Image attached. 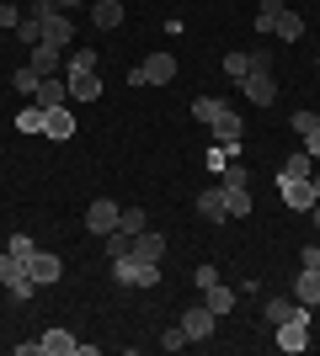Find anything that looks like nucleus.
Masks as SVG:
<instances>
[{"label":"nucleus","mask_w":320,"mask_h":356,"mask_svg":"<svg viewBox=\"0 0 320 356\" xmlns=\"http://www.w3.org/2000/svg\"><path fill=\"white\" fill-rule=\"evenodd\" d=\"M112 277L123 287H155L160 282V261H139V255H118L112 261Z\"/></svg>","instance_id":"f257e3e1"},{"label":"nucleus","mask_w":320,"mask_h":356,"mask_svg":"<svg viewBox=\"0 0 320 356\" xmlns=\"http://www.w3.org/2000/svg\"><path fill=\"white\" fill-rule=\"evenodd\" d=\"M43 43L59 48V54H70V43H75V22H70L54 0H43Z\"/></svg>","instance_id":"f03ea898"},{"label":"nucleus","mask_w":320,"mask_h":356,"mask_svg":"<svg viewBox=\"0 0 320 356\" xmlns=\"http://www.w3.org/2000/svg\"><path fill=\"white\" fill-rule=\"evenodd\" d=\"M0 287H6L11 298H32V287H38V282H32V271H27L22 255H11V250L0 255Z\"/></svg>","instance_id":"7ed1b4c3"},{"label":"nucleus","mask_w":320,"mask_h":356,"mask_svg":"<svg viewBox=\"0 0 320 356\" xmlns=\"http://www.w3.org/2000/svg\"><path fill=\"white\" fill-rule=\"evenodd\" d=\"M118 202H112V197H96V202H91V208H86V229H91V234H112V229H118Z\"/></svg>","instance_id":"20e7f679"},{"label":"nucleus","mask_w":320,"mask_h":356,"mask_svg":"<svg viewBox=\"0 0 320 356\" xmlns=\"http://www.w3.org/2000/svg\"><path fill=\"white\" fill-rule=\"evenodd\" d=\"M213 325H219V314L208 309V303H192V309L182 314V330H187V341H208Z\"/></svg>","instance_id":"39448f33"},{"label":"nucleus","mask_w":320,"mask_h":356,"mask_svg":"<svg viewBox=\"0 0 320 356\" xmlns=\"http://www.w3.org/2000/svg\"><path fill=\"white\" fill-rule=\"evenodd\" d=\"M277 192H283V202H289L294 213H310L315 208V181L299 176V181H277Z\"/></svg>","instance_id":"423d86ee"},{"label":"nucleus","mask_w":320,"mask_h":356,"mask_svg":"<svg viewBox=\"0 0 320 356\" xmlns=\"http://www.w3.org/2000/svg\"><path fill=\"white\" fill-rule=\"evenodd\" d=\"M245 102L251 106H273L277 102V80H273V70H261V74H245Z\"/></svg>","instance_id":"0eeeda50"},{"label":"nucleus","mask_w":320,"mask_h":356,"mask_svg":"<svg viewBox=\"0 0 320 356\" xmlns=\"http://www.w3.org/2000/svg\"><path fill=\"white\" fill-rule=\"evenodd\" d=\"M27 271H32V282H38V287H54L64 277V261H59V255H48V250H32Z\"/></svg>","instance_id":"6e6552de"},{"label":"nucleus","mask_w":320,"mask_h":356,"mask_svg":"<svg viewBox=\"0 0 320 356\" xmlns=\"http://www.w3.org/2000/svg\"><path fill=\"white\" fill-rule=\"evenodd\" d=\"M32 102L43 106H70V80H54V74H43V80H38V90H32Z\"/></svg>","instance_id":"1a4fd4ad"},{"label":"nucleus","mask_w":320,"mask_h":356,"mask_svg":"<svg viewBox=\"0 0 320 356\" xmlns=\"http://www.w3.org/2000/svg\"><path fill=\"white\" fill-rule=\"evenodd\" d=\"M139 74H144V86H171L176 80V59L171 54H150V59L139 64Z\"/></svg>","instance_id":"9d476101"},{"label":"nucleus","mask_w":320,"mask_h":356,"mask_svg":"<svg viewBox=\"0 0 320 356\" xmlns=\"http://www.w3.org/2000/svg\"><path fill=\"white\" fill-rule=\"evenodd\" d=\"M80 341L70 330H43V341H38V356H75Z\"/></svg>","instance_id":"9b49d317"},{"label":"nucleus","mask_w":320,"mask_h":356,"mask_svg":"<svg viewBox=\"0 0 320 356\" xmlns=\"http://www.w3.org/2000/svg\"><path fill=\"white\" fill-rule=\"evenodd\" d=\"M273 330H277V351H305L310 346V325H299V319H283Z\"/></svg>","instance_id":"f8f14e48"},{"label":"nucleus","mask_w":320,"mask_h":356,"mask_svg":"<svg viewBox=\"0 0 320 356\" xmlns=\"http://www.w3.org/2000/svg\"><path fill=\"white\" fill-rule=\"evenodd\" d=\"M294 298L320 309V266H299V282H294Z\"/></svg>","instance_id":"ddd939ff"},{"label":"nucleus","mask_w":320,"mask_h":356,"mask_svg":"<svg viewBox=\"0 0 320 356\" xmlns=\"http://www.w3.org/2000/svg\"><path fill=\"white\" fill-rule=\"evenodd\" d=\"M198 213L208 223H224L229 218V208H224V186H203V197H198Z\"/></svg>","instance_id":"4468645a"},{"label":"nucleus","mask_w":320,"mask_h":356,"mask_svg":"<svg viewBox=\"0 0 320 356\" xmlns=\"http://www.w3.org/2000/svg\"><path fill=\"white\" fill-rule=\"evenodd\" d=\"M273 38H277V43H299V38H305V16H299V11H283L273 22Z\"/></svg>","instance_id":"2eb2a0df"},{"label":"nucleus","mask_w":320,"mask_h":356,"mask_svg":"<svg viewBox=\"0 0 320 356\" xmlns=\"http://www.w3.org/2000/svg\"><path fill=\"white\" fill-rule=\"evenodd\" d=\"M43 134H48V138H75V118H70V106H48Z\"/></svg>","instance_id":"dca6fc26"},{"label":"nucleus","mask_w":320,"mask_h":356,"mask_svg":"<svg viewBox=\"0 0 320 356\" xmlns=\"http://www.w3.org/2000/svg\"><path fill=\"white\" fill-rule=\"evenodd\" d=\"M128 255H139V261H160L166 255V239L155 234V229H144V234H134V250Z\"/></svg>","instance_id":"f3484780"},{"label":"nucleus","mask_w":320,"mask_h":356,"mask_svg":"<svg viewBox=\"0 0 320 356\" xmlns=\"http://www.w3.org/2000/svg\"><path fill=\"white\" fill-rule=\"evenodd\" d=\"M91 22H96V27H123V0H96V6H91Z\"/></svg>","instance_id":"a211bd4d"},{"label":"nucleus","mask_w":320,"mask_h":356,"mask_svg":"<svg viewBox=\"0 0 320 356\" xmlns=\"http://www.w3.org/2000/svg\"><path fill=\"white\" fill-rule=\"evenodd\" d=\"M75 74H96V48H75L64 59V80H75Z\"/></svg>","instance_id":"6ab92c4d"},{"label":"nucleus","mask_w":320,"mask_h":356,"mask_svg":"<svg viewBox=\"0 0 320 356\" xmlns=\"http://www.w3.org/2000/svg\"><path fill=\"white\" fill-rule=\"evenodd\" d=\"M224 112H229V102H219V96H198V102H192V118H198V122H208V128H213L219 118H224Z\"/></svg>","instance_id":"aec40b11"},{"label":"nucleus","mask_w":320,"mask_h":356,"mask_svg":"<svg viewBox=\"0 0 320 356\" xmlns=\"http://www.w3.org/2000/svg\"><path fill=\"white\" fill-rule=\"evenodd\" d=\"M59 64H64V54H59V48H48V43H32V70H38V74H54Z\"/></svg>","instance_id":"412c9836"},{"label":"nucleus","mask_w":320,"mask_h":356,"mask_svg":"<svg viewBox=\"0 0 320 356\" xmlns=\"http://www.w3.org/2000/svg\"><path fill=\"white\" fill-rule=\"evenodd\" d=\"M43 122H48V112L38 102H27L22 112H16V128H22V134H43Z\"/></svg>","instance_id":"4be33fe9"},{"label":"nucleus","mask_w":320,"mask_h":356,"mask_svg":"<svg viewBox=\"0 0 320 356\" xmlns=\"http://www.w3.org/2000/svg\"><path fill=\"white\" fill-rule=\"evenodd\" d=\"M96 96H102V80H96V74H75V80H70V102H96Z\"/></svg>","instance_id":"5701e85b"},{"label":"nucleus","mask_w":320,"mask_h":356,"mask_svg":"<svg viewBox=\"0 0 320 356\" xmlns=\"http://www.w3.org/2000/svg\"><path fill=\"white\" fill-rule=\"evenodd\" d=\"M283 11H289L283 0H261V6H257V32H261V38H273V22H277Z\"/></svg>","instance_id":"b1692460"},{"label":"nucleus","mask_w":320,"mask_h":356,"mask_svg":"<svg viewBox=\"0 0 320 356\" xmlns=\"http://www.w3.org/2000/svg\"><path fill=\"white\" fill-rule=\"evenodd\" d=\"M299 176H315V160H310V154H289L283 170H277V181H299Z\"/></svg>","instance_id":"393cba45"},{"label":"nucleus","mask_w":320,"mask_h":356,"mask_svg":"<svg viewBox=\"0 0 320 356\" xmlns=\"http://www.w3.org/2000/svg\"><path fill=\"white\" fill-rule=\"evenodd\" d=\"M203 303H208L213 314H229V309H235V293H229L224 282H213V287H203Z\"/></svg>","instance_id":"a878e982"},{"label":"nucleus","mask_w":320,"mask_h":356,"mask_svg":"<svg viewBox=\"0 0 320 356\" xmlns=\"http://www.w3.org/2000/svg\"><path fill=\"white\" fill-rule=\"evenodd\" d=\"M224 208H229V218H245L251 213V192L245 186H224Z\"/></svg>","instance_id":"bb28decb"},{"label":"nucleus","mask_w":320,"mask_h":356,"mask_svg":"<svg viewBox=\"0 0 320 356\" xmlns=\"http://www.w3.org/2000/svg\"><path fill=\"white\" fill-rule=\"evenodd\" d=\"M118 229H123V234H128V239H134V234H144V229H150V218H144V208H123V213H118Z\"/></svg>","instance_id":"cd10ccee"},{"label":"nucleus","mask_w":320,"mask_h":356,"mask_svg":"<svg viewBox=\"0 0 320 356\" xmlns=\"http://www.w3.org/2000/svg\"><path fill=\"white\" fill-rule=\"evenodd\" d=\"M224 74H229V80H245V74H251V54H241V48L224 54Z\"/></svg>","instance_id":"c85d7f7f"},{"label":"nucleus","mask_w":320,"mask_h":356,"mask_svg":"<svg viewBox=\"0 0 320 356\" xmlns=\"http://www.w3.org/2000/svg\"><path fill=\"white\" fill-rule=\"evenodd\" d=\"M261 314H267V325H283V319L294 314V298H267V309H261Z\"/></svg>","instance_id":"c756f323"},{"label":"nucleus","mask_w":320,"mask_h":356,"mask_svg":"<svg viewBox=\"0 0 320 356\" xmlns=\"http://www.w3.org/2000/svg\"><path fill=\"white\" fill-rule=\"evenodd\" d=\"M38 80H43V74L32 70V64H22V70H16V74H11V86H16V90H22V96H32V90H38Z\"/></svg>","instance_id":"7c9ffc66"},{"label":"nucleus","mask_w":320,"mask_h":356,"mask_svg":"<svg viewBox=\"0 0 320 356\" xmlns=\"http://www.w3.org/2000/svg\"><path fill=\"white\" fill-rule=\"evenodd\" d=\"M160 346H166V351H182V346H192V341H187V330L176 325V330H166V335H160Z\"/></svg>","instance_id":"2f4dec72"},{"label":"nucleus","mask_w":320,"mask_h":356,"mask_svg":"<svg viewBox=\"0 0 320 356\" xmlns=\"http://www.w3.org/2000/svg\"><path fill=\"white\" fill-rule=\"evenodd\" d=\"M6 250H11V255H22V261H32V250H38V245H32L27 234H11V245H6Z\"/></svg>","instance_id":"473e14b6"},{"label":"nucleus","mask_w":320,"mask_h":356,"mask_svg":"<svg viewBox=\"0 0 320 356\" xmlns=\"http://www.w3.org/2000/svg\"><path fill=\"white\" fill-rule=\"evenodd\" d=\"M289 128H294V134H299V138H305L310 128H315V112H294V118H289Z\"/></svg>","instance_id":"72a5a7b5"},{"label":"nucleus","mask_w":320,"mask_h":356,"mask_svg":"<svg viewBox=\"0 0 320 356\" xmlns=\"http://www.w3.org/2000/svg\"><path fill=\"white\" fill-rule=\"evenodd\" d=\"M261 70H273V54H267V48H251V74H261Z\"/></svg>","instance_id":"f704fd0d"},{"label":"nucleus","mask_w":320,"mask_h":356,"mask_svg":"<svg viewBox=\"0 0 320 356\" xmlns=\"http://www.w3.org/2000/svg\"><path fill=\"white\" fill-rule=\"evenodd\" d=\"M305 154H310V160H320V122L305 134Z\"/></svg>","instance_id":"c9c22d12"},{"label":"nucleus","mask_w":320,"mask_h":356,"mask_svg":"<svg viewBox=\"0 0 320 356\" xmlns=\"http://www.w3.org/2000/svg\"><path fill=\"white\" fill-rule=\"evenodd\" d=\"M16 22H22V11H16V6H6V0H0V27H11V32H16Z\"/></svg>","instance_id":"e433bc0d"},{"label":"nucleus","mask_w":320,"mask_h":356,"mask_svg":"<svg viewBox=\"0 0 320 356\" xmlns=\"http://www.w3.org/2000/svg\"><path fill=\"white\" fill-rule=\"evenodd\" d=\"M213 282H219V266H208V261H203V266H198V287H213Z\"/></svg>","instance_id":"4c0bfd02"},{"label":"nucleus","mask_w":320,"mask_h":356,"mask_svg":"<svg viewBox=\"0 0 320 356\" xmlns=\"http://www.w3.org/2000/svg\"><path fill=\"white\" fill-rule=\"evenodd\" d=\"M299 266H320V245H305V250H299Z\"/></svg>","instance_id":"58836bf2"},{"label":"nucleus","mask_w":320,"mask_h":356,"mask_svg":"<svg viewBox=\"0 0 320 356\" xmlns=\"http://www.w3.org/2000/svg\"><path fill=\"white\" fill-rule=\"evenodd\" d=\"M54 6H59V11H70V6H80V0H54Z\"/></svg>","instance_id":"ea45409f"},{"label":"nucleus","mask_w":320,"mask_h":356,"mask_svg":"<svg viewBox=\"0 0 320 356\" xmlns=\"http://www.w3.org/2000/svg\"><path fill=\"white\" fill-rule=\"evenodd\" d=\"M315 64H320V59H315Z\"/></svg>","instance_id":"a19ab883"}]
</instances>
